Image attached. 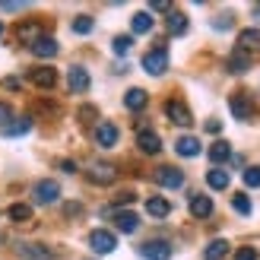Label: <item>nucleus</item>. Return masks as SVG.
I'll return each mask as SVG.
<instances>
[{"instance_id": "9b49d317", "label": "nucleus", "mask_w": 260, "mask_h": 260, "mask_svg": "<svg viewBox=\"0 0 260 260\" xmlns=\"http://www.w3.org/2000/svg\"><path fill=\"white\" fill-rule=\"evenodd\" d=\"M57 51H60L57 42H54V38H48V35H38L35 42H32V54L35 57H54Z\"/></svg>"}, {"instance_id": "aec40b11", "label": "nucleus", "mask_w": 260, "mask_h": 260, "mask_svg": "<svg viewBox=\"0 0 260 260\" xmlns=\"http://www.w3.org/2000/svg\"><path fill=\"white\" fill-rule=\"evenodd\" d=\"M229 70L232 73H248L251 70V54L248 51H235V54L229 57Z\"/></svg>"}, {"instance_id": "c9c22d12", "label": "nucleus", "mask_w": 260, "mask_h": 260, "mask_svg": "<svg viewBox=\"0 0 260 260\" xmlns=\"http://www.w3.org/2000/svg\"><path fill=\"white\" fill-rule=\"evenodd\" d=\"M149 7H152V10H162V13H168V10H172V4H168V0H152Z\"/></svg>"}, {"instance_id": "4468645a", "label": "nucleus", "mask_w": 260, "mask_h": 260, "mask_svg": "<svg viewBox=\"0 0 260 260\" xmlns=\"http://www.w3.org/2000/svg\"><path fill=\"white\" fill-rule=\"evenodd\" d=\"M67 86L73 89V92H86V89H89V70H83V67H70V73H67Z\"/></svg>"}, {"instance_id": "393cba45", "label": "nucleus", "mask_w": 260, "mask_h": 260, "mask_svg": "<svg viewBox=\"0 0 260 260\" xmlns=\"http://www.w3.org/2000/svg\"><path fill=\"white\" fill-rule=\"evenodd\" d=\"M225 254H229V241H222V238H219V241H210V244H206L203 260H222Z\"/></svg>"}, {"instance_id": "473e14b6", "label": "nucleus", "mask_w": 260, "mask_h": 260, "mask_svg": "<svg viewBox=\"0 0 260 260\" xmlns=\"http://www.w3.org/2000/svg\"><path fill=\"white\" fill-rule=\"evenodd\" d=\"M244 184H248V187H260V165H254V168L244 172Z\"/></svg>"}, {"instance_id": "79ce46f5", "label": "nucleus", "mask_w": 260, "mask_h": 260, "mask_svg": "<svg viewBox=\"0 0 260 260\" xmlns=\"http://www.w3.org/2000/svg\"><path fill=\"white\" fill-rule=\"evenodd\" d=\"M0 35H4V25H0Z\"/></svg>"}, {"instance_id": "4c0bfd02", "label": "nucleus", "mask_w": 260, "mask_h": 260, "mask_svg": "<svg viewBox=\"0 0 260 260\" xmlns=\"http://www.w3.org/2000/svg\"><path fill=\"white\" fill-rule=\"evenodd\" d=\"M4 89H19V80H16V76H7V80H4Z\"/></svg>"}, {"instance_id": "ea45409f", "label": "nucleus", "mask_w": 260, "mask_h": 260, "mask_svg": "<svg viewBox=\"0 0 260 260\" xmlns=\"http://www.w3.org/2000/svg\"><path fill=\"white\" fill-rule=\"evenodd\" d=\"M206 130H210V134H219V130H222V124H219V121H206Z\"/></svg>"}, {"instance_id": "dca6fc26", "label": "nucleus", "mask_w": 260, "mask_h": 260, "mask_svg": "<svg viewBox=\"0 0 260 260\" xmlns=\"http://www.w3.org/2000/svg\"><path fill=\"white\" fill-rule=\"evenodd\" d=\"M175 149H178V155H184V159H193V155H200V140L197 137H181L175 143Z\"/></svg>"}, {"instance_id": "f03ea898", "label": "nucleus", "mask_w": 260, "mask_h": 260, "mask_svg": "<svg viewBox=\"0 0 260 260\" xmlns=\"http://www.w3.org/2000/svg\"><path fill=\"white\" fill-rule=\"evenodd\" d=\"M143 67H146V73L152 76H162L168 70V51L165 48H152L146 57H143Z\"/></svg>"}, {"instance_id": "20e7f679", "label": "nucleus", "mask_w": 260, "mask_h": 260, "mask_svg": "<svg viewBox=\"0 0 260 260\" xmlns=\"http://www.w3.org/2000/svg\"><path fill=\"white\" fill-rule=\"evenodd\" d=\"M140 257H146V260H172V244L168 241H146V244H140Z\"/></svg>"}, {"instance_id": "a878e982", "label": "nucleus", "mask_w": 260, "mask_h": 260, "mask_svg": "<svg viewBox=\"0 0 260 260\" xmlns=\"http://www.w3.org/2000/svg\"><path fill=\"white\" fill-rule=\"evenodd\" d=\"M206 184H210L213 190H225V187H229V172H222V168L206 172Z\"/></svg>"}, {"instance_id": "f257e3e1", "label": "nucleus", "mask_w": 260, "mask_h": 260, "mask_svg": "<svg viewBox=\"0 0 260 260\" xmlns=\"http://www.w3.org/2000/svg\"><path fill=\"white\" fill-rule=\"evenodd\" d=\"M165 114H168V118H172V124H178V127H190V124H193V114H190V108H187L181 99H172V102H168V105H165Z\"/></svg>"}, {"instance_id": "c756f323", "label": "nucleus", "mask_w": 260, "mask_h": 260, "mask_svg": "<svg viewBox=\"0 0 260 260\" xmlns=\"http://www.w3.org/2000/svg\"><path fill=\"white\" fill-rule=\"evenodd\" d=\"M232 206H235V213H241V216H251V200L244 197V193H235V197H232Z\"/></svg>"}, {"instance_id": "412c9836", "label": "nucleus", "mask_w": 260, "mask_h": 260, "mask_svg": "<svg viewBox=\"0 0 260 260\" xmlns=\"http://www.w3.org/2000/svg\"><path fill=\"white\" fill-rule=\"evenodd\" d=\"M19 254L25 260H51V251L45 244H19Z\"/></svg>"}, {"instance_id": "a19ab883", "label": "nucleus", "mask_w": 260, "mask_h": 260, "mask_svg": "<svg viewBox=\"0 0 260 260\" xmlns=\"http://www.w3.org/2000/svg\"><path fill=\"white\" fill-rule=\"evenodd\" d=\"M60 168H63V172H67V175H73V172H76V165H73L70 159H67V162H60Z\"/></svg>"}, {"instance_id": "6ab92c4d", "label": "nucleus", "mask_w": 260, "mask_h": 260, "mask_svg": "<svg viewBox=\"0 0 260 260\" xmlns=\"http://www.w3.org/2000/svg\"><path fill=\"white\" fill-rule=\"evenodd\" d=\"M260 48V29H244L238 35V51H257Z\"/></svg>"}, {"instance_id": "0eeeda50", "label": "nucleus", "mask_w": 260, "mask_h": 260, "mask_svg": "<svg viewBox=\"0 0 260 260\" xmlns=\"http://www.w3.org/2000/svg\"><path fill=\"white\" fill-rule=\"evenodd\" d=\"M229 108H232V114H235L238 121H248L251 114H254V105H251V95H244V92H235L229 99Z\"/></svg>"}, {"instance_id": "9d476101", "label": "nucleus", "mask_w": 260, "mask_h": 260, "mask_svg": "<svg viewBox=\"0 0 260 260\" xmlns=\"http://www.w3.org/2000/svg\"><path fill=\"white\" fill-rule=\"evenodd\" d=\"M137 146H140V152L155 155L162 149V140H159V134H152V130H140V134H137Z\"/></svg>"}, {"instance_id": "423d86ee", "label": "nucleus", "mask_w": 260, "mask_h": 260, "mask_svg": "<svg viewBox=\"0 0 260 260\" xmlns=\"http://www.w3.org/2000/svg\"><path fill=\"white\" fill-rule=\"evenodd\" d=\"M155 181H159L162 187H168V190H178L184 184V175H181L178 168H172V165H162V168H155Z\"/></svg>"}, {"instance_id": "cd10ccee", "label": "nucleus", "mask_w": 260, "mask_h": 260, "mask_svg": "<svg viewBox=\"0 0 260 260\" xmlns=\"http://www.w3.org/2000/svg\"><path fill=\"white\" fill-rule=\"evenodd\" d=\"M168 32L172 35H184L187 32V16L184 13H168Z\"/></svg>"}, {"instance_id": "c85d7f7f", "label": "nucleus", "mask_w": 260, "mask_h": 260, "mask_svg": "<svg viewBox=\"0 0 260 260\" xmlns=\"http://www.w3.org/2000/svg\"><path fill=\"white\" fill-rule=\"evenodd\" d=\"M130 48H134V38H130V35H118V38L111 42V51H114V54H127Z\"/></svg>"}, {"instance_id": "b1692460", "label": "nucleus", "mask_w": 260, "mask_h": 260, "mask_svg": "<svg viewBox=\"0 0 260 260\" xmlns=\"http://www.w3.org/2000/svg\"><path fill=\"white\" fill-rule=\"evenodd\" d=\"M7 216H10V222H29V219H32V206L29 203H13L7 210Z\"/></svg>"}, {"instance_id": "2eb2a0df", "label": "nucleus", "mask_w": 260, "mask_h": 260, "mask_svg": "<svg viewBox=\"0 0 260 260\" xmlns=\"http://www.w3.org/2000/svg\"><path fill=\"white\" fill-rule=\"evenodd\" d=\"M146 213H149L152 219H165L168 213H172V203H168L165 197H149V200H146Z\"/></svg>"}, {"instance_id": "ddd939ff", "label": "nucleus", "mask_w": 260, "mask_h": 260, "mask_svg": "<svg viewBox=\"0 0 260 260\" xmlns=\"http://www.w3.org/2000/svg\"><path fill=\"white\" fill-rule=\"evenodd\" d=\"M114 178H118V172H114L111 165H92L89 168V181H92V184H114Z\"/></svg>"}, {"instance_id": "58836bf2", "label": "nucleus", "mask_w": 260, "mask_h": 260, "mask_svg": "<svg viewBox=\"0 0 260 260\" xmlns=\"http://www.w3.org/2000/svg\"><path fill=\"white\" fill-rule=\"evenodd\" d=\"M63 210H67V216H76V213L83 210V206H80V203H67V206H63Z\"/></svg>"}, {"instance_id": "4be33fe9", "label": "nucleus", "mask_w": 260, "mask_h": 260, "mask_svg": "<svg viewBox=\"0 0 260 260\" xmlns=\"http://www.w3.org/2000/svg\"><path fill=\"white\" fill-rule=\"evenodd\" d=\"M114 225H118V232H124V235H130V232H137L140 219L134 213H114Z\"/></svg>"}, {"instance_id": "bb28decb", "label": "nucleus", "mask_w": 260, "mask_h": 260, "mask_svg": "<svg viewBox=\"0 0 260 260\" xmlns=\"http://www.w3.org/2000/svg\"><path fill=\"white\" fill-rule=\"evenodd\" d=\"M130 29H134L137 35H146V32H152V16H149V13H137V16L130 19Z\"/></svg>"}, {"instance_id": "2f4dec72", "label": "nucleus", "mask_w": 260, "mask_h": 260, "mask_svg": "<svg viewBox=\"0 0 260 260\" xmlns=\"http://www.w3.org/2000/svg\"><path fill=\"white\" fill-rule=\"evenodd\" d=\"M73 32L76 35H89V32H92V19H89V16H76L73 19Z\"/></svg>"}, {"instance_id": "f3484780", "label": "nucleus", "mask_w": 260, "mask_h": 260, "mask_svg": "<svg viewBox=\"0 0 260 260\" xmlns=\"http://www.w3.org/2000/svg\"><path fill=\"white\" fill-rule=\"evenodd\" d=\"M210 159H213V165L219 168L222 162H229V159H232V146H229L225 140H216L213 146H210Z\"/></svg>"}, {"instance_id": "39448f33", "label": "nucleus", "mask_w": 260, "mask_h": 260, "mask_svg": "<svg viewBox=\"0 0 260 260\" xmlns=\"http://www.w3.org/2000/svg\"><path fill=\"white\" fill-rule=\"evenodd\" d=\"M32 197H35V203H42V206L54 203V200L60 197V187H57V181H38V184L32 187Z\"/></svg>"}, {"instance_id": "7ed1b4c3", "label": "nucleus", "mask_w": 260, "mask_h": 260, "mask_svg": "<svg viewBox=\"0 0 260 260\" xmlns=\"http://www.w3.org/2000/svg\"><path fill=\"white\" fill-rule=\"evenodd\" d=\"M89 248H92L95 254H111L114 248H118V238H114L111 232H105V229H95L92 235H89Z\"/></svg>"}, {"instance_id": "7c9ffc66", "label": "nucleus", "mask_w": 260, "mask_h": 260, "mask_svg": "<svg viewBox=\"0 0 260 260\" xmlns=\"http://www.w3.org/2000/svg\"><path fill=\"white\" fill-rule=\"evenodd\" d=\"M35 38H38V25H19V42H25V45H32L35 42Z\"/></svg>"}, {"instance_id": "5701e85b", "label": "nucleus", "mask_w": 260, "mask_h": 260, "mask_svg": "<svg viewBox=\"0 0 260 260\" xmlns=\"http://www.w3.org/2000/svg\"><path fill=\"white\" fill-rule=\"evenodd\" d=\"M32 130V121L29 118H19V121H7L4 124V137H22Z\"/></svg>"}, {"instance_id": "a211bd4d", "label": "nucleus", "mask_w": 260, "mask_h": 260, "mask_svg": "<svg viewBox=\"0 0 260 260\" xmlns=\"http://www.w3.org/2000/svg\"><path fill=\"white\" fill-rule=\"evenodd\" d=\"M146 102H149V95L143 92V89H127V95H124V105L130 111H143V108H146Z\"/></svg>"}, {"instance_id": "72a5a7b5", "label": "nucleus", "mask_w": 260, "mask_h": 260, "mask_svg": "<svg viewBox=\"0 0 260 260\" xmlns=\"http://www.w3.org/2000/svg\"><path fill=\"white\" fill-rule=\"evenodd\" d=\"M260 254H257V248H238L235 251V260H257Z\"/></svg>"}, {"instance_id": "f8f14e48", "label": "nucleus", "mask_w": 260, "mask_h": 260, "mask_svg": "<svg viewBox=\"0 0 260 260\" xmlns=\"http://www.w3.org/2000/svg\"><path fill=\"white\" fill-rule=\"evenodd\" d=\"M187 206H190V216H197V219L213 216V200H210V197H203V193H193Z\"/></svg>"}, {"instance_id": "e433bc0d", "label": "nucleus", "mask_w": 260, "mask_h": 260, "mask_svg": "<svg viewBox=\"0 0 260 260\" xmlns=\"http://www.w3.org/2000/svg\"><path fill=\"white\" fill-rule=\"evenodd\" d=\"M213 25H216V29H232V19H229V16H222V19H216Z\"/></svg>"}, {"instance_id": "6e6552de", "label": "nucleus", "mask_w": 260, "mask_h": 260, "mask_svg": "<svg viewBox=\"0 0 260 260\" xmlns=\"http://www.w3.org/2000/svg\"><path fill=\"white\" fill-rule=\"evenodd\" d=\"M118 137H121V134H118V127H114L111 121H102V124L95 127V143H99L102 149H111L114 143H118Z\"/></svg>"}, {"instance_id": "1a4fd4ad", "label": "nucleus", "mask_w": 260, "mask_h": 260, "mask_svg": "<svg viewBox=\"0 0 260 260\" xmlns=\"http://www.w3.org/2000/svg\"><path fill=\"white\" fill-rule=\"evenodd\" d=\"M29 80L38 86V89H54L57 86V70L54 67H38L29 73Z\"/></svg>"}, {"instance_id": "f704fd0d", "label": "nucleus", "mask_w": 260, "mask_h": 260, "mask_svg": "<svg viewBox=\"0 0 260 260\" xmlns=\"http://www.w3.org/2000/svg\"><path fill=\"white\" fill-rule=\"evenodd\" d=\"M0 121H4V124H7V121H13V108L7 105V102H0Z\"/></svg>"}]
</instances>
